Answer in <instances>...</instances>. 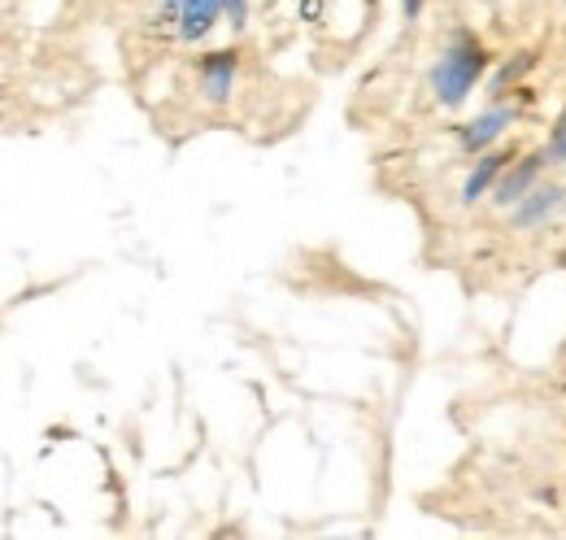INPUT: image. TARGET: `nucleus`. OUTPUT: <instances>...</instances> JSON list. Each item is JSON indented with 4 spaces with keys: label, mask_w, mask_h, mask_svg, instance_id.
<instances>
[{
    "label": "nucleus",
    "mask_w": 566,
    "mask_h": 540,
    "mask_svg": "<svg viewBox=\"0 0 566 540\" xmlns=\"http://www.w3.org/2000/svg\"><path fill=\"white\" fill-rule=\"evenodd\" d=\"M484 66H489L484 44L471 40V35H458V40L440 53L436 70H431V92H436V101H440V105H462V101L475 92Z\"/></svg>",
    "instance_id": "obj_1"
},
{
    "label": "nucleus",
    "mask_w": 566,
    "mask_h": 540,
    "mask_svg": "<svg viewBox=\"0 0 566 540\" xmlns=\"http://www.w3.org/2000/svg\"><path fill=\"white\" fill-rule=\"evenodd\" d=\"M222 13V0H161V18L175 22L179 40H206Z\"/></svg>",
    "instance_id": "obj_2"
},
{
    "label": "nucleus",
    "mask_w": 566,
    "mask_h": 540,
    "mask_svg": "<svg viewBox=\"0 0 566 540\" xmlns=\"http://www.w3.org/2000/svg\"><path fill=\"white\" fill-rule=\"evenodd\" d=\"M231 83H235V53H210L201 62V87L213 105H222L231 96Z\"/></svg>",
    "instance_id": "obj_3"
},
{
    "label": "nucleus",
    "mask_w": 566,
    "mask_h": 540,
    "mask_svg": "<svg viewBox=\"0 0 566 540\" xmlns=\"http://www.w3.org/2000/svg\"><path fill=\"white\" fill-rule=\"evenodd\" d=\"M510 118H514L510 110H489V114H480L475 123H467V132H462V144H467L471 153H484V148L493 144L496 135L510 127Z\"/></svg>",
    "instance_id": "obj_4"
},
{
    "label": "nucleus",
    "mask_w": 566,
    "mask_h": 540,
    "mask_svg": "<svg viewBox=\"0 0 566 540\" xmlns=\"http://www.w3.org/2000/svg\"><path fill=\"white\" fill-rule=\"evenodd\" d=\"M541 162H545V157H541V153H532V157H527L518 170H510V175L496 184V201H501V205H518V201H523V193L532 188V179H536Z\"/></svg>",
    "instance_id": "obj_5"
},
{
    "label": "nucleus",
    "mask_w": 566,
    "mask_h": 540,
    "mask_svg": "<svg viewBox=\"0 0 566 540\" xmlns=\"http://www.w3.org/2000/svg\"><path fill=\"white\" fill-rule=\"evenodd\" d=\"M501 162H505L501 153H489V157H480V166H475V170H471V179L462 184V201L475 205L480 197H484V193H489V184H493L496 175H501Z\"/></svg>",
    "instance_id": "obj_6"
},
{
    "label": "nucleus",
    "mask_w": 566,
    "mask_h": 540,
    "mask_svg": "<svg viewBox=\"0 0 566 540\" xmlns=\"http://www.w3.org/2000/svg\"><path fill=\"white\" fill-rule=\"evenodd\" d=\"M222 13L231 18V27H244V18H249V4H244V0H222Z\"/></svg>",
    "instance_id": "obj_7"
},
{
    "label": "nucleus",
    "mask_w": 566,
    "mask_h": 540,
    "mask_svg": "<svg viewBox=\"0 0 566 540\" xmlns=\"http://www.w3.org/2000/svg\"><path fill=\"white\" fill-rule=\"evenodd\" d=\"M554 157H558V162H566V118L558 123V132H554Z\"/></svg>",
    "instance_id": "obj_8"
},
{
    "label": "nucleus",
    "mask_w": 566,
    "mask_h": 540,
    "mask_svg": "<svg viewBox=\"0 0 566 540\" xmlns=\"http://www.w3.org/2000/svg\"><path fill=\"white\" fill-rule=\"evenodd\" d=\"M401 9H406V18H419L423 13V0H401Z\"/></svg>",
    "instance_id": "obj_9"
}]
</instances>
